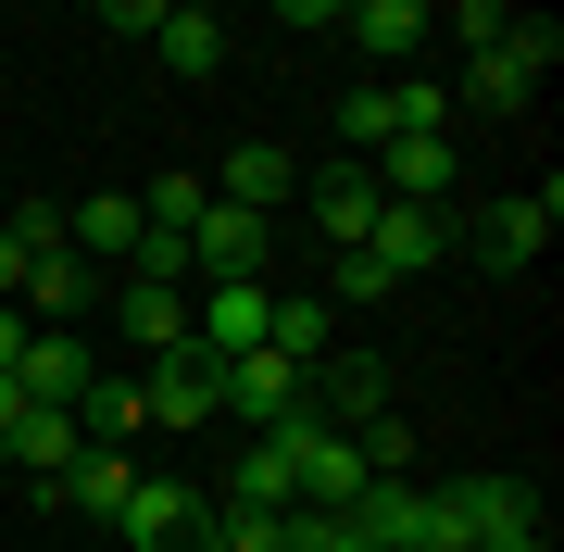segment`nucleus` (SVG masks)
Masks as SVG:
<instances>
[{
    "instance_id": "1",
    "label": "nucleus",
    "mask_w": 564,
    "mask_h": 552,
    "mask_svg": "<svg viewBox=\"0 0 564 552\" xmlns=\"http://www.w3.org/2000/svg\"><path fill=\"white\" fill-rule=\"evenodd\" d=\"M489 528H540V490H527V477H440V490H426V540L477 552Z\"/></svg>"
},
{
    "instance_id": "2",
    "label": "nucleus",
    "mask_w": 564,
    "mask_h": 552,
    "mask_svg": "<svg viewBox=\"0 0 564 552\" xmlns=\"http://www.w3.org/2000/svg\"><path fill=\"white\" fill-rule=\"evenodd\" d=\"M263 327H276V289H263V277L188 289V351H214V365H239V351H263Z\"/></svg>"
},
{
    "instance_id": "3",
    "label": "nucleus",
    "mask_w": 564,
    "mask_h": 552,
    "mask_svg": "<svg viewBox=\"0 0 564 552\" xmlns=\"http://www.w3.org/2000/svg\"><path fill=\"white\" fill-rule=\"evenodd\" d=\"M139 402H151V427H226V365L163 351V365H139Z\"/></svg>"
},
{
    "instance_id": "4",
    "label": "nucleus",
    "mask_w": 564,
    "mask_h": 552,
    "mask_svg": "<svg viewBox=\"0 0 564 552\" xmlns=\"http://www.w3.org/2000/svg\"><path fill=\"white\" fill-rule=\"evenodd\" d=\"M263 251H276V226H263V214H239V202H202V226H188V289L263 277Z\"/></svg>"
},
{
    "instance_id": "5",
    "label": "nucleus",
    "mask_w": 564,
    "mask_h": 552,
    "mask_svg": "<svg viewBox=\"0 0 564 552\" xmlns=\"http://www.w3.org/2000/svg\"><path fill=\"white\" fill-rule=\"evenodd\" d=\"M302 214H314L326 251H364V239H377V214H389V188H377V164H326V176L302 188Z\"/></svg>"
},
{
    "instance_id": "6",
    "label": "nucleus",
    "mask_w": 564,
    "mask_h": 552,
    "mask_svg": "<svg viewBox=\"0 0 564 552\" xmlns=\"http://www.w3.org/2000/svg\"><path fill=\"white\" fill-rule=\"evenodd\" d=\"M314 402V377L302 365H276V351H239V365H226V427H289V414H302Z\"/></svg>"
},
{
    "instance_id": "7",
    "label": "nucleus",
    "mask_w": 564,
    "mask_h": 552,
    "mask_svg": "<svg viewBox=\"0 0 564 552\" xmlns=\"http://www.w3.org/2000/svg\"><path fill=\"white\" fill-rule=\"evenodd\" d=\"M13 389H25V402H51V414H76L88 389H101V351H88L76 327H39V339H25V365H13Z\"/></svg>"
},
{
    "instance_id": "8",
    "label": "nucleus",
    "mask_w": 564,
    "mask_h": 552,
    "mask_svg": "<svg viewBox=\"0 0 564 552\" xmlns=\"http://www.w3.org/2000/svg\"><path fill=\"white\" fill-rule=\"evenodd\" d=\"M339 528H351L364 552H414V540H426V477H364Z\"/></svg>"
},
{
    "instance_id": "9",
    "label": "nucleus",
    "mask_w": 564,
    "mask_h": 552,
    "mask_svg": "<svg viewBox=\"0 0 564 552\" xmlns=\"http://www.w3.org/2000/svg\"><path fill=\"white\" fill-rule=\"evenodd\" d=\"M552 214H564V188H514V202H489L477 214V264H540V239H552Z\"/></svg>"
},
{
    "instance_id": "10",
    "label": "nucleus",
    "mask_w": 564,
    "mask_h": 552,
    "mask_svg": "<svg viewBox=\"0 0 564 552\" xmlns=\"http://www.w3.org/2000/svg\"><path fill=\"white\" fill-rule=\"evenodd\" d=\"M452 239H464V226H440L426 202H389V214H377V239H364V251H377V277H389V289H402V277H426V264H440Z\"/></svg>"
},
{
    "instance_id": "11",
    "label": "nucleus",
    "mask_w": 564,
    "mask_h": 552,
    "mask_svg": "<svg viewBox=\"0 0 564 552\" xmlns=\"http://www.w3.org/2000/svg\"><path fill=\"white\" fill-rule=\"evenodd\" d=\"M88 302H101V264L88 251H39L25 264V327H76Z\"/></svg>"
},
{
    "instance_id": "12",
    "label": "nucleus",
    "mask_w": 564,
    "mask_h": 552,
    "mask_svg": "<svg viewBox=\"0 0 564 552\" xmlns=\"http://www.w3.org/2000/svg\"><path fill=\"white\" fill-rule=\"evenodd\" d=\"M339 39H351V51H377V63H414L426 39H440V13H426V0H351Z\"/></svg>"
},
{
    "instance_id": "13",
    "label": "nucleus",
    "mask_w": 564,
    "mask_h": 552,
    "mask_svg": "<svg viewBox=\"0 0 564 552\" xmlns=\"http://www.w3.org/2000/svg\"><path fill=\"white\" fill-rule=\"evenodd\" d=\"M377 188H389V202H426V214H440V202H452V126H426V139H389V151H377Z\"/></svg>"
},
{
    "instance_id": "14",
    "label": "nucleus",
    "mask_w": 564,
    "mask_h": 552,
    "mask_svg": "<svg viewBox=\"0 0 564 552\" xmlns=\"http://www.w3.org/2000/svg\"><path fill=\"white\" fill-rule=\"evenodd\" d=\"M76 452H88V427H76V414H51V402H25L13 427H0V465H25L39 490H51L63 465H76Z\"/></svg>"
},
{
    "instance_id": "15",
    "label": "nucleus",
    "mask_w": 564,
    "mask_h": 552,
    "mask_svg": "<svg viewBox=\"0 0 564 552\" xmlns=\"http://www.w3.org/2000/svg\"><path fill=\"white\" fill-rule=\"evenodd\" d=\"M314 414H326V427L389 414V365H377V351H326V365H314Z\"/></svg>"
},
{
    "instance_id": "16",
    "label": "nucleus",
    "mask_w": 564,
    "mask_h": 552,
    "mask_svg": "<svg viewBox=\"0 0 564 552\" xmlns=\"http://www.w3.org/2000/svg\"><path fill=\"white\" fill-rule=\"evenodd\" d=\"M113 314H126V339H139V365H163V351H188V289L113 277Z\"/></svg>"
},
{
    "instance_id": "17",
    "label": "nucleus",
    "mask_w": 564,
    "mask_h": 552,
    "mask_svg": "<svg viewBox=\"0 0 564 552\" xmlns=\"http://www.w3.org/2000/svg\"><path fill=\"white\" fill-rule=\"evenodd\" d=\"M289 188H302V164H289L276 139H239V151H226V176H214V202H239V214H276Z\"/></svg>"
},
{
    "instance_id": "18",
    "label": "nucleus",
    "mask_w": 564,
    "mask_h": 552,
    "mask_svg": "<svg viewBox=\"0 0 564 552\" xmlns=\"http://www.w3.org/2000/svg\"><path fill=\"white\" fill-rule=\"evenodd\" d=\"M63 251H88V264H113V277H126V251H139V202H126V188L76 202V214H63Z\"/></svg>"
},
{
    "instance_id": "19",
    "label": "nucleus",
    "mask_w": 564,
    "mask_h": 552,
    "mask_svg": "<svg viewBox=\"0 0 564 552\" xmlns=\"http://www.w3.org/2000/svg\"><path fill=\"white\" fill-rule=\"evenodd\" d=\"M263 351H276V365H326V351H339V302H314V289H289L276 302V327H263Z\"/></svg>"
},
{
    "instance_id": "20",
    "label": "nucleus",
    "mask_w": 564,
    "mask_h": 552,
    "mask_svg": "<svg viewBox=\"0 0 564 552\" xmlns=\"http://www.w3.org/2000/svg\"><path fill=\"white\" fill-rule=\"evenodd\" d=\"M126 490H139V465H126V452H113V440H88V452H76V465H63V477H51V502H76V515H101V528H113V502H126Z\"/></svg>"
},
{
    "instance_id": "21",
    "label": "nucleus",
    "mask_w": 564,
    "mask_h": 552,
    "mask_svg": "<svg viewBox=\"0 0 564 552\" xmlns=\"http://www.w3.org/2000/svg\"><path fill=\"white\" fill-rule=\"evenodd\" d=\"M151 51L176 63V76H214V63H226V13H202V0H163V25H151Z\"/></svg>"
},
{
    "instance_id": "22",
    "label": "nucleus",
    "mask_w": 564,
    "mask_h": 552,
    "mask_svg": "<svg viewBox=\"0 0 564 552\" xmlns=\"http://www.w3.org/2000/svg\"><path fill=\"white\" fill-rule=\"evenodd\" d=\"M302 490H289V452L276 440H239V477H226V515H289Z\"/></svg>"
},
{
    "instance_id": "23",
    "label": "nucleus",
    "mask_w": 564,
    "mask_h": 552,
    "mask_svg": "<svg viewBox=\"0 0 564 552\" xmlns=\"http://www.w3.org/2000/svg\"><path fill=\"white\" fill-rule=\"evenodd\" d=\"M464 101H477V113H527V101H540V76H527L514 51H477V63H464Z\"/></svg>"
},
{
    "instance_id": "24",
    "label": "nucleus",
    "mask_w": 564,
    "mask_h": 552,
    "mask_svg": "<svg viewBox=\"0 0 564 552\" xmlns=\"http://www.w3.org/2000/svg\"><path fill=\"white\" fill-rule=\"evenodd\" d=\"M76 427L126 452V427H151V402H139V377H113V365H101V389H88V402H76Z\"/></svg>"
},
{
    "instance_id": "25",
    "label": "nucleus",
    "mask_w": 564,
    "mask_h": 552,
    "mask_svg": "<svg viewBox=\"0 0 564 552\" xmlns=\"http://www.w3.org/2000/svg\"><path fill=\"white\" fill-rule=\"evenodd\" d=\"M389 139H402V113H389V88H351V101H339V151H351V164H377Z\"/></svg>"
},
{
    "instance_id": "26",
    "label": "nucleus",
    "mask_w": 564,
    "mask_h": 552,
    "mask_svg": "<svg viewBox=\"0 0 564 552\" xmlns=\"http://www.w3.org/2000/svg\"><path fill=\"white\" fill-rule=\"evenodd\" d=\"M326 277H339V302H389V277H377V251H326Z\"/></svg>"
},
{
    "instance_id": "27",
    "label": "nucleus",
    "mask_w": 564,
    "mask_h": 552,
    "mask_svg": "<svg viewBox=\"0 0 564 552\" xmlns=\"http://www.w3.org/2000/svg\"><path fill=\"white\" fill-rule=\"evenodd\" d=\"M0 302H25V239H13V214H0Z\"/></svg>"
},
{
    "instance_id": "28",
    "label": "nucleus",
    "mask_w": 564,
    "mask_h": 552,
    "mask_svg": "<svg viewBox=\"0 0 564 552\" xmlns=\"http://www.w3.org/2000/svg\"><path fill=\"white\" fill-rule=\"evenodd\" d=\"M25 339H39V327H25V302H0V377L25 365Z\"/></svg>"
},
{
    "instance_id": "29",
    "label": "nucleus",
    "mask_w": 564,
    "mask_h": 552,
    "mask_svg": "<svg viewBox=\"0 0 564 552\" xmlns=\"http://www.w3.org/2000/svg\"><path fill=\"white\" fill-rule=\"evenodd\" d=\"M477 552H552V540H540V528H489Z\"/></svg>"
},
{
    "instance_id": "30",
    "label": "nucleus",
    "mask_w": 564,
    "mask_h": 552,
    "mask_svg": "<svg viewBox=\"0 0 564 552\" xmlns=\"http://www.w3.org/2000/svg\"><path fill=\"white\" fill-rule=\"evenodd\" d=\"M13 414H25V389H13V377H0V427H13Z\"/></svg>"
},
{
    "instance_id": "31",
    "label": "nucleus",
    "mask_w": 564,
    "mask_h": 552,
    "mask_svg": "<svg viewBox=\"0 0 564 552\" xmlns=\"http://www.w3.org/2000/svg\"><path fill=\"white\" fill-rule=\"evenodd\" d=\"M414 552H452V540H414Z\"/></svg>"
}]
</instances>
